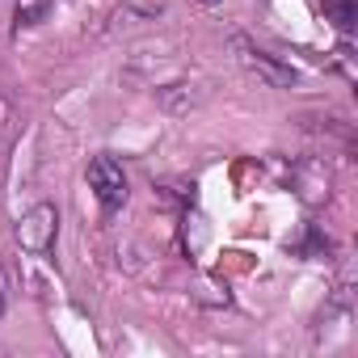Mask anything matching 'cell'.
I'll list each match as a JSON object with an SVG mask.
<instances>
[{
  "label": "cell",
  "mask_w": 358,
  "mask_h": 358,
  "mask_svg": "<svg viewBox=\"0 0 358 358\" xmlns=\"http://www.w3.org/2000/svg\"><path fill=\"white\" fill-rule=\"evenodd\" d=\"M207 5H215V0H207Z\"/></svg>",
  "instance_id": "8992f818"
},
{
  "label": "cell",
  "mask_w": 358,
  "mask_h": 358,
  "mask_svg": "<svg viewBox=\"0 0 358 358\" xmlns=\"http://www.w3.org/2000/svg\"><path fill=\"white\" fill-rule=\"evenodd\" d=\"M55 228H59L55 207L38 203L34 211H26V215H22V224H17V245H22L26 253H47V249H51V241H55Z\"/></svg>",
  "instance_id": "7a4b0ae2"
},
{
  "label": "cell",
  "mask_w": 358,
  "mask_h": 358,
  "mask_svg": "<svg viewBox=\"0 0 358 358\" xmlns=\"http://www.w3.org/2000/svg\"><path fill=\"white\" fill-rule=\"evenodd\" d=\"M320 9H324V22H333L341 34H350L358 26V5L354 0H320Z\"/></svg>",
  "instance_id": "277c9868"
},
{
  "label": "cell",
  "mask_w": 358,
  "mask_h": 358,
  "mask_svg": "<svg viewBox=\"0 0 358 358\" xmlns=\"http://www.w3.org/2000/svg\"><path fill=\"white\" fill-rule=\"evenodd\" d=\"M0 312H5V274H0Z\"/></svg>",
  "instance_id": "5b68a950"
},
{
  "label": "cell",
  "mask_w": 358,
  "mask_h": 358,
  "mask_svg": "<svg viewBox=\"0 0 358 358\" xmlns=\"http://www.w3.org/2000/svg\"><path fill=\"white\" fill-rule=\"evenodd\" d=\"M89 190L97 194L101 207H122L127 203V173L114 156H93L89 160Z\"/></svg>",
  "instance_id": "6da1fadb"
},
{
  "label": "cell",
  "mask_w": 358,
  "mask_h": 358,
  "mask_svg": "<svg viewBox=\"0 0 358 358\" xmlns=\"http://www.w3.org/2000/svg\"><path fill=\"white\" fill-rule=\"evenodd\" d=\"M236 51H241V64H245L249 72H257L262 80H270L274 89H291V85H295V72H291V68H282V64H274L270 55L253 51L245 38H236Z\"/></svg>",
  "instance_id": "3957f363"
}]
</instances>
